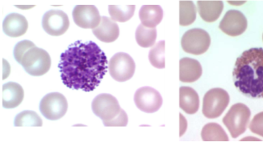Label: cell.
Here are the masks:
<instances>
[{
  "label": "cell",
  "mask_w": 263,
  "mask_h": 144,
  "mask_svg": "<svg viewBox=\"0 0 263 144\" xmlns=\"http://www.w3.org/2000/svg\"><path fill=\"white\" fill-rule=\"evenodd\" d=\"M135 11V5H109L108 12L112 21L121 22L128 21L133 16Z\"/></svg>",
  "instance_id": "obj_23"
},
{
  "label": "cell",
  "mask_w": 263,
  "mask_h": 144,
  "mask_svg": "<svg viewBox=\"0 0 263 144\" xmlns=\"http://www.w3.org/2000/svg\"><path fill=\"white\" fill-rule=\"evenodd\" d=\"M248 21L242 13L238 10H230L220 21L219 29L228 36L236 37L245 32Z\"/></svg>",
  "instance_id": "obj_13"
},
{
  "label": "cell",
  "mask_w": 263,
  "mask_h": 144,
  "mask_svg": "<svg viewBox=\"0 0 263 144\" xmlns=\"http://www.w3.org/2000/svg\"><path fill=\"white\" fill-rule=\"evenodd\" d=\"M92 33L98 40L106 43L116 41L120 35V29L116 22L107 16H102L101 21Z\"/></svg>",
  "instance_id": "obj_15"
},
{
  "label": "cell",
  "mask_w": 263,
  "mask_h": 144,
  "mask_svg": "<svg viewBox=\"0 0 263 144\" xmlns=\"http://www.w3.org/2000/svg\"><path fill=\"white\" fill-rule=\"evenodd\" d=\"M134 101L138 108L146 113L158 111L163 103L160 93L149 86L139 88L135 94Z\"/></svg>",
  "instance_id": "obj_11"
},
{
  "label": "cell",
  "mask_w": 263,
  "mask_h": 144,
  "mask_svg": "<svg viewBox=\"0 0 263 144\" xmlns=\"http://www.w3.org/2000/svg\"><path fill=\"white\" fill-rule=\"evenodd\" d=\"M108 68L112 79L118 82H125L134 75L135 63L127 53H118L110 59Z\"/></svg>",
  "instance_id": "obj_9"
},
{
  "label": "cell",
  "mask_w": 263,
  "mask_h": 144,
  "mask_svg": "<svg viewBox=\"0 0 263 144\" xmlns=\"http://www.w3.org/2000/svg\"><path fill=\"white\" fill-rule=\"evenodd\" d=\"M25 92L20 84L9 82L3 86V105L4 108L13 109L21 104Z\"/></svg>",
  "instance_id": "obj_16"
},
{
  "label": "cell",
  "mask_w": 263,
  "mask_h": 144,
  "mask_svg": "<svg viewBox=\"0 0 263 144\" xmlns=\"http://www.w3.org/2000/svg\"><path fill=\"white\" fill-rule=\"evenodd\" d=\"M34 46L36 45H34V42L30 40H22V41L18 42L14 49V57L16 62L18 64L21 63L22 57L25 54L26 52Z\"/></svg>",
  "instance_id": "obj_27"
},
{
  "label": "cell",
  "mask_w": 263,
  "mask_h": 144,
  "mask_svg": "<svg viewBox=\"0 0 263 144\" xmlns=\"http://www.w3.org/2000/svg\"><path fill=\"white\" fill-rule=\"evenodd\" d=\"M230 102L229 93L222 88H213L203 98V115L209 119L219 117Z\"/></svg>",
  "instance_id": "obj_6"
},
{
  "label": "cell",
  "mask_w": 263,
  "mask_h": 144,
  "mask_svg": "<svg viewBox=\"0 0 263 144\" xmlns=\"http://www.w3.org/2000/svg\"><path fill=\"white\" fill-rule=\"evenodd\" d=\"M73 18L78 27L92 30L101 21L99 11L94 5H77L73 9Z\"/></svg>",
  "instance_id": "obj_12"
},
{
  "label": "cell",
  "mask_w": 263,
  "mask_h": 144,
  "mask_svg": "<svg viewBox=\"0 0 263 144\" xmlns=\"http://www.w3.org/2000/svg\"><path fill=\"white\" fill-rule=\"evenodd\" d=\"M40 110L46 119L58 120L67 112V100L64 95L57 92L47 94L41 101Z\"/></svg>",
  "instance_id": "obj_8"
},
{
  "label": "cell",
  "mask_w": 263,
  "mask_h": 144,
  "mask_svg": "<svg viewBox=\"0 0 263 144\" xmlns=\"http://www.w3.org/2000/svg\"><path fill=\"white\" fill-rule=\"evenodd\" d=\"M180 108L189 114H195L199 110V95L193 88L187 86L180 88Z\"/></svg>",
  "instance_id": "obj_20"
},
{
  "label": "cell",
  "mask_w": 263,
  "mask_h": 144,
  "mask_svg": "<svg viewBox=\"0 0 263 144\" xmlns=\"http://www.w3.org/2000/svg\"><path fill=\"white\" fill-rule=\"evenodd\" d=\"M251 115V110L242 103H237L231 107L223 117V123L233 138L238 137L246 132Z\"/></svg>",
  "instance_id": "obj_5"
},
{
  "label": "cell",
  "mask_w": 263,
  "mask_h": 144,
  "mask_svg": "<svg viewBox=\"0 0 263 144\" xmlns=\"http://www.w3.org/2000/svg\"><path fill=\"white\" fill-rule=\"evenodd\" d=\"M28 26V21L25 16L17 13H12L4 19L3 29L7 36L18 38L27 33Z\"/></svg>",
  "instance_id": "obj_14"
},
{
  "label": "cell",
  "mask_w": 263,
  "mask_h": 144,
  "mask_svg": "<svg viewBox=\"0 0 263 144\" xmlns=\"http://www.w3.org/2000/svg\"><path fill=\"white\" fill-rule=\"evenodd\" d=\"M198 9L202 19L211 23L220 17L223 12V3L222 1H199Z\"/></svg>",
  "instance_id": "obj_19"
},
{
  "label": "cell",
  "mask_w": 263,
  "mask_h": 144,
  "mask_svg": "<svg viewBox=\"0 0 263 144\" xmlns=\"http://www.w3.org/2000/svg\"><path fill=\"white\" fill-rule=\"evenodd\" d=\"M106 55L92 41H77L61 55L59 68L65 86L70 89L93 91L106 75Z\"/></svg>",
  "instance_id": "obj_1"
},
{
  "label": "cell",
  "mask_w": 263,
  "mask_h": 144,
  "mask_svg": "<svg viewBox=\"0 0 263 144\" xmlns=\"http://www.w3.org/2000/svg\"><path fill=\"white\" fill-rule=\"evenodd\" d=\"M69 26L67 14L62 10L51 9L46 12L42 18V27L50 36H62L68 31Z\"/></svg>",
  "instance_id": "obj_10"
},
{
  "label": "cell",
  "mask_w": 263,
  "mask_h": 144,
  "mask_svg": "<svg viewBox=\"0 0 263 144\" xmlns=\"http://www.w3.org/2000/svg\"><path fill=\"white\" fill-rule=\"evenodd\" d=\"M20 64L29 75L40 77L49 71L51 65V57L44 49L34 46L26 52Z\"/></svg>",
  "instance_id": "obj_4"
},
{
  "label": "cell",
  "mask_w": 263,
  "mask_h": 144,
  "mask_svg": "<svg viewBox=\"0 0 263 144\" xmlns=\"http://www.w3.org/2000/svg\"><path fill=\"white\" fill-rule=\"evenodd\" d=\"M180 136L184 135L187 128V122L182 114H180Z\"/></svg>",
  "instance_id": "obj_29"
},
{
  "label": "cell",
  "mask_w": 263,
  "mask_h": 144,
  "mask_svg": "<svg viewBox=\"0 0 263 144\" xmlns=\"http://www.w3.org/2000/svg\"><path fill=\"white\" fill-rule=\"evenodd\" d=\"M92 110L103 120L105 127H126L128 123L127 114L120 108L118 100L110 94L96 96L92 101Z\"/></svg>",
  "instance_id": "obj_3"
},
{
  "label": "cell",
  "mask_w": 263,
  "mask_h": 144,
  "mask_svg": "<svg viewBox=\"0 0 263 144\" xmlns=\"http://www.w3.org/2000/svg\"><path fill=\"white\" fill-rule=\"evenodd\" d=\"M165 41H159L156 44L149 53L150 63L157 69H164L165 68Z\"/></svg>",
  "instance_id": "obj_26"
},
{
  "label": "cell",
  "mask_w": 263,
  "mask_h": 144,
  "mask_svg": "<svg viewBox=\"0 0 263 144\" xmlns=\"http://www.w3.org/2000/svg\"><path fill=\"white\" fill-rule=\"evenodd\" d=\"M180 20L181 27H187L195 21L196 8L192 1H180Z\"/></svg>",
  "instance_id": "obj_24"
},
{
  "label": "cell",
  "mask_w": 263,
  "mask_h": 144,
  "mask_svg": "<svg viewBox=\"0 0 263 144\" xmlns=\"http://www.w3.org/2000/svg\"><path fill=\"white\" fill-rule=\"evenodd\" d=\"M252 132L263 137V112L257 114L250 125Z\"/></svg>",
  "instance_id": "obj_28"
},
{
  "label": "cell",
  "mask_w": 263,
  "mask_h": 144,
  "mask_svg": "<svg viewBox=\"0 0 263 144\" xmlns=\"http://www.w3.org/2000/svg\"><path fill=\"white\" fill-rule=\"evenodd\" d=\"M211 45V37L206 31L194 29L186 31L181 39V46L186 53L194 55L203 54Z\"/></svg>",
  "instance_id": "obj_7"
},
{
  "label": "cell",
  "mask_w": 263,
  "mask_h": 144,
  "mask_svg": "<svg viewBox=\"0 0 263 144\" xmlns=\"http://www.w3.org/2000/svg\"><path fill=\"white\" fill-rule=\"evenodd\" d=\"M157 36V29L155 28L146 27L142 24L139 26L135 33V38L138 45L145 48L155 45Z\"/></svg>",
  "instance_id": "obj_22"
},
{
  "label": "cell",
  "mask_w": 263,
  "mask_h": 144,
  "mask_svg": "<svg viewBox=\"0 0 263 144\" xmlns=\"http://www.w3.org/2000/svg\"><path fill=\"white\" fill-rule=\"evenodd\" d=\"M201 138L204 141H228L229 136L220 125L209 123L201 131Z\"/></svg>",
  "instance_id": "obj_21"
},
{
  "label": "cell",
  "mask_w": 263,
  "mask_h": 144,
  "mask_svg": "<svg viewBox=\"0 0 263 144\" xmlns=\"http://www.w3.org/2000/svg\"><path fill=\"white\" fill-rule=\"evenodd\" d=\"M43 123L40 116L34 111L22 112L14 119L15 127H42Z\"/></svg>",
  "instance_id": "obj_25"
},
{
  "label": "cell",
  "mask_w": 263,
  "mask_h": 144,
  "mask_svg": "<svg viewBox=\"0 0 263 144\" xmlns=\"http://www.w3.org/2000/svg\"><path fill=\"white\" fill-rule=\"evenodd\" d=\"M235 86L253 99H263V49L251 48L237 59L233 72Z\"/></svg>",
  "instance_id": "obj_2"
},
{
  "label": "cell",
  "mask_w": 263,
  "mask_h": 144,
  "mask_svg": "<svg viewBox=\"0 0 263 144\" xmlns=\"http://www.w3.org/2000/svg\"><path fill=\"white\" fill-rule=\"evenodd\" d=\"M202 75V66L199 61L185 57L180 60V81L184 83H193Z\"/></svg>",
  "instance_id": "obj_17"
},
{
  "label": "cell",
  "mask_w": 263,
  "mask_h": 144,
  "mask_svg": "<svg viewBox=\"0 0 263 144\" xmlns=\"http://www.w3.org/2000/svg\"><path fill=\"white\" fill-rule=\"evenodd\" d=\"M163 15V9L159 5H144L139 13L142 25L148 28H155L159 25Z\"/></svg>",
  "instance_id": "obj_18"
},
{
  "label": "cell",
  "mask_w": 263,
  "mask_h": 144,
  "mask_svg": "<svg viewBox=\"0 0 263 144\" xmlns=\"http://www.w3.org/2000/svg\"><path fill=\"white\" fill-rule=\"evenodd\" d=\"M241 141H260V140L259 138L254 137H247L242 138Z\"/></svg>",
  "instance_id": "obj_30"
},
{
  "label": "cell",
  "mask_w": 263,
  "mask_h": 144,
  "mask_svg": "<svg viewBox=\"0 0 263 144\" xmlns=\"http://www.w3.org/2000/svg\"><path fill=\"white\" fill-rule=\"evenodd\" d=\"M262 40H263V35H262Z\"/></svg>",
  "instance_id": "obj_31"
}]
</instances>
